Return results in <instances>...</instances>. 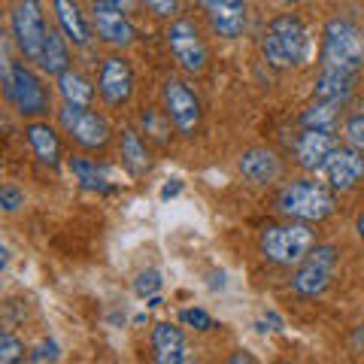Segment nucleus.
<instances>
[{"label": "nucleus", "instance_id": "nucleus-1", "mask_svg": "<svg viewBox=\"0 0 364 364\" xmlns=\"http://www.w3.org/2000/svg\"><path fill=\"white\" fill-rule=\"evenodd\" d=\"M261 55L270 67L277 70H289V67H301L310 58V33H306L304 21L298 16H279L270 21V28L261 37Z\"/></svg>", "mask_w": 364, "mask_h": 364}, {"label": "nucleus", "instance_id": "nucleus-2", "mask_svg": "<svg viewBox=\"0 0 364 364\" xmlns=\"http://www.w3.org/2000/svg\"><path fill=\"white\" fill-rule=\"evenodd\" d=\"M261 255L279 267H298L301 261L313 252L316 231L306 222L291 219L286 225H270L261 231Z\"/></svg>", "mask_w": 364, "mask_h": 364}, {"label": "nucleus", "instance_id": "nucleus-3", "mask_svg": "<svg viewBox=\"0 0 364 364\" xmlns=\"http://www.w3.org/2000/svg\"><path fill=\"white\" fill-rule=\"evenodd\" d=\"M322 67L343 70L355 76L364 67V33L349 18H331L325 25V46H322Z\"/></svg>", "mask_w": 364, "mask_h": 364}, {"label": "nucleus", "instance_id": "nucleus-4", "mask_svg": "<svg viewBox=\"0 0 364 364\" xmlns=\"http://www.w3.org/2000/svg\"><path fill=\"white\" fill-rule=\"evenodd\" d=\"M277 210L286 219H298V222H322L334 213V195L328 191L322 182H291L279 191L277 198Z\"/></svg>", "mask_w": 364, "mask_h": 364}, {"label": "nucleus", "instance_id": "nucleus-5", "mask_svg": "<svg viewBox=\"0 0 364 364\" xmlns=\"http://www.w3.org/2000/svg\"><path fill=\"white\" fill-rule=\"evenodd\" d=\"M4 85H6V97L18 109V116L33 119V116H46L49 112V91L40 82V76L28 70L25 64H6Z\"/></svg>", "mask_w": 364, "mask_h": 364}, {"label": "nucleus", "instance_id": "nucleus-6", "mask_svg": "<svg viewBox=\"0 0 364 364\" xmlns=\"http://www.w3.org/2000/svg\"><path fill=\"white\" fill-rule=\"evenodd\" d=\"M46 33H49V28L43 21L40 0H18L13 6V37L25 61H43Z\"/></svg>", "mask_w": 364, "mask_h": 364}, {"label": "nucleus", "instance_id": "nucleus-7", "mask_svg": "<svg viewBox=\"0 0 364 364\" xmlns=\"http://www.w3.org/2000/svg\"><path fill=\"white\" fill-rule=\"evenodd\" d=\"M334 270H337V249L334 246H313V252L298 264L291 289L304 294V298H316V294H322L331 286Z\"/></svg>", "mask_w": 364, "mask_h": 364}, {"label": "nucleus", "instance_id": "nucleus-8", "mask_svg": "<svg viewBox=\"0 0 364 364\" xmlns=\"http://www.w3.org/2000/svg\"><path fill=\"white\" fill-rule=\"evenodd\" d=\"M58 119H61V128L70 134V140L79 143L82 149H104L109 143V124L104 116H97V112H88L85 107L64 104Z\"/></svg>", "mask_w": 364, "mask_h": 364}, {"label": "nucleus", "instance_id": "nucleus-9", "mask_svg": "<svg viewBox=\"0 0 364 364\" xmlns=\"http://www.w3.org/2000/svg\"><path fill=\"white\" fill-rule=\"evenodd\" d=\"M161 97H164V112L173 122V128L182 136L195 134L200 124V100L195 91L182 82V79H167L161 88Z\"/></svg>", "mask_w": 364, "mask_h": 364}, {"label": "nucleus", "instance_id": "nucleus-10", "mask_svg": "<svg viewBox=\"0 0 364 364\" xmlns=\"http://www.w3.org/2000/svg\"><path fill=\"white\" fill-rule=\"evenodd\" d=\"M167 46L173 52V58L186 73H203L207 70V46L200 40V31L195 21L179 18L167 31Z\"/></svg>", "mask_w": 364, "mask_h": 364}, {"label": "nucleus", "instance_id": "nucleus-11", "mask_svg": "<svg viewBox=\"0 0 364 364\" xmlns=\"http://www.w3.org/2000/svg\"><path fill=\"white\" fill-rule=\"evenodd\" d=\"M318 173L325 176V182L334 191H352L364 179V152L352 149V146H343V149L337 146V149L322 161Z\"/></svg>", "mask_w": 364, "mask_h": 364}, {"label": "nucleus", "instance_id": "nucleus-12", "mask_svg": "<svg viewBox=\"0 0 364 364\" xmlns=\"http://www.w3.org/2000/svg\"><path fill=\"white\" fill-rule=\"evenodd\" d=\"M91 25H95L97 37L107 46L124 49V46L134 43V25L128 18V9L109 4V0H95L91 4Z\"/></svg>", "mask_w": 364, "mask_h": 364}, {"label": "nucleus", "instance_id": "nucleus-13", "mask_svg": "<svg viewBox=\"0 0 364 364\" xmlns=\"http://www.w3.org/2000/svg\"><path fill=\"white\" fill-rule=\"evenodd\" d=\"M97 91L100 97L107 100L109 107H122L128 104L131 95H134V73H131V64L112 55L100 64V76H97Z\"/></svg>", "mask_w": 364, "mask_h": 364}, {"label": "nucleus", "instance_id": "nucleus-14", "mask_svg": "<svg viewBox=\"0 0 364 364\" xmlns=\"http://www.w3.org/2000/svg\"><path fill=\"white\" fill-rule=\"evenodd\" d=\"M210 28L225 40H237L246 31V0H203Z\"/></svg>", "mask_w": 364, "mask_h": 364}, {"label": "nucleus", "instance_id": "nucleus-15", "mask_svg": "<svg viewBox=\"0 0 364 364\" xmlns=\"http://www.w3.org/2000/svg\"><path fill=\"white\" fill-rule=\"evenodd\" d=\"M337 136L334 131H322V128H304V134H298L294 140V155H298V164L304 170H318L328 155L337 149Z\"/></svg>", "mask_w": 364, "mask_h": 364}, {"label": "nucleus", "instance_id": "nucleus-16", "mask_svg": "<svg viewBox=\"0 0 364 364\" xmlns=\"http://www.w3.org/2000/svg\"><path fill=\"white\" fill-rule=\"evenodd\" d=\"M152 349H155V361L158 364H186L191 361L188 346H186V334L176 325L161 322L152 331Z\"/></svg>", "mask_w": 364, "mask_h": 364}, {"label": "nucleus", "instance_id": "nucleus-17", "mask_svg": "<svg viewBox=\"0 0 364 364\" xmlns=\"http://www.w3.org/2000/svg\"><path fill=\"white\" fill-rule=\"evenodd\" d=\"M240 173L249 182H255V186H267V182L279 179L282 164H279L277 152H270V149H249V152L240 155Z\"/></svg>", "mask_w": 364, "mask_h": 364}, {"label": "nucleus", "instance_id": "nucleus-18", "mask_svg": "<svg viewBox=\"0 0 364 364\" xmlns=\"http://www.w3.org/2000/svg\"><path fill=\"white\" fill-rule=\"evenodd\" d=\"M25 134H28V143H31L33 155H37L43 164L58 167V161H61V140H58V134H55V128H49L46 122H31Z\"/></svg>", "mask_w": 364, "mask_h": 364}, {"label": "nucleus", "instance_id": "nucleus-19", "mask_svg": "<svg viewBox=\"0 0 364 364\" xmlns=\"http://www.w3.org/2000/svg\"><path fill=\"white\" fill-rule=\"evenodd\" d=\"M52 6H55V18H58L61 31L67 33V40L76 43V46H88L91 31H88L85 16L79 13L76 0H52Z\"/></svg>", "mask_w": 364, "mask_h": 364}, {"label": "nucleus", "instance_id": "nucleus-20", "mask_svg": "<svg viewBox=\"0 0 364 364\" xmlns=\"http://www.w3.org/2000/svg\"><path fill=\"white\" fill-rule=\"evenodd\" d=\"M349 95H352V73L328 70V67H322V76H318V82H316V100L343 104Z\"/></svg>", "mask_w": 364, "mask_h": 364}, {"label": "nucleus", "instance_id": "nucleus-21", "mask_svg": "<svg viewBox=\"0 0 364 364\" xmlns=\"http://www.w3.org/2000/svg\"><path fill=\"white\" fill-rule=\"evenodd\" d=\"M67 33L64 31H55L49 28V33H46V49H43V61L40 67L49 76H61L64 70H70V55H67V43H64Z\"/></svg>", "mask_w": 364, "mask_h": 364}, {"label": "nucleus", "instance_id": "nucleus-22", "mask_svg": "<svg viewBox=\"0 0 364 364\" xmlns=\"http://www.w3.org/2000/svg\"><path fill=\"white\" fill-rule=\"evenodd\" d=\"M58 91L64 97V104H73V107H88L91 104V95H95V88H91V82L76 73V70H64L58 76Z\"/></svg>", "mask_w": 364, "mask_h": 364}, {"label": "nucleus", "instance_id": "nucleus-23", "mask_svg": "<svg viewBox=\"0 0 364 364\" xmlns=\"http://www.w3.org/2000/svg\"><path fill=\"white\" fill-rule=\"evenodd\" d=\"M122 161L134 176H140L149 170V152H146V146H143L140 136H136V131L122 134Z\"/></svg>", "mask_w": 364, "mask_h": 364}, {"label": "nucleus", "instance_id": "nucleus-24", "mask_svg": "<svg viewBox=\"0 0 364 364\" xmlns=\"http://www.w3.org/2000/svg\"><path fill=\"white\" fill-rule=\"evenodd\" d=\"M70 170H73V176L82 182L85 188H91V191H107L104 167H97V161H91V158H70Z\"/></svg>", "mask_w": 364, "mask_h": 364}, {"label": "nucleus", "instance_id": "nucleus-25", "mask_svg": "<svg viewBox=\"0 0 364 364\" xmlns=\"http://www.w3.org/2000/svg\"><path fill=\"white\" fill-rule=\"evenodd\" d=\"M337 107L340 104H328V100H316L301 116L304 128H322V131H334V122H337Z\"/></svg>", "mask_w": 364, "mask_h": 364}, {"label": "nucleus", "instance_id": "nucleus-26", "mask_svg": "<svg viewBox=\"0 0 364 364\" xmlns=\"http://www.w3.org/2000/svg\"><path fill=\"white\" fill-rule=\"evenodd\" d=\"M143 128H146V134L152 136V140H158V143H164L167 140V131H170V116L164 112H143Z\"/></svg>", "mask_w": 364, "mask_h": 364}, {"label": "nucleus", "instance_id": "nucleus-27", "mask_svg": "<svg viewBox=\"0 0 364 364\" xmlns=\"http://www.w3.org/2000/svg\"><path fill=\"white\" fill-rule=\"evenodd\" d=\"M343 136H346V146L352 149H361L364 152V112L358 116H349L343 124Z\"/></svg>", "mask_w": 364, "mask_h": 364}, {"label": "nucleus", "instance_id": "nucleus-28", "mask_svg": "<svg viewBox=\"0 0 364 364\" xmlns=\"http://www.w3.org/2000/svg\"><path fill=\"white\" fill-rule=\"evenodd\" d=\"M18 358H25V343L13 334H4L0 337V361L4 364H13Z\"/></svg>", "mask_w": 364, "mask_h": 364}, {"label": "nucleus", "instance_id": "nucleus-29", "mask_svg": "<svg viewBox=\"0 0 364 364\" xmlns=\"http://www.w3.org/2000/svg\"><path fill=\"white\" fill-rule=\"evenodd\" d=\"M158 289H161V273L158 270H143L140 277H136V282H134V291L140 294V298H152Z\"/></svg>", "mask_w": 364, "mask_h": 364}, {"label": "nucleus", "instance_id": "nucleus-30", "mask_svg": "<svg viewBox=\"0 0 364 364\" xmlns=\"http://www.w3.org/2000/svg\"><path fill=\"white\" fill-rule=\"evenodd\" d=\"M182 322L186 325H191L195 331H210L213 328V318H210V313H203V310H182Z\"/></svg>", "mask_w": 364, "mask_h": 364}, {"label": "nucleus", "instance_id": "nucleus-31", "mask_svg": "<svg viewBox=\"0 0 364 364\" xmlns=\"http://www.w3.org/2000/svg\"><path fill=\"white\" fill-rule=\"evenodd\" d=\"M21 203H25V195H21L16 186H4V188H0V207H4L6 213H16Z\"/></svg>", "mask_w": 364, "mask_h": 364}, {"label": "nucleus", "instance_id": "nucleus-32", "mask_svg": "<svg viewBox=\"0 0 364 364\" xmlns=\"http://www.w3.org/2000/svg\"><path fill=\"white\" fill-rule=\"evenodd\" d=\"M58 343H52V340H43V343L31 352V361H37V364H43V361H58Z\"/></svg>", "mask_w": 364, "mask_h": 364}, {"label": "nucleus", "instance_id": "nucleus-33", "mask_svg": "<svg viewBox=\"0 0 364 364\" xmlns=\"http://www.w3.org/2000/svg\"><path fill=\"white\" fill-rule=\"evenodd\" d=\"M143 4L149 6L155 16H164V18L179 13V0H143Z\"/></svg>", "mask_w": 364, "mask_h": 364}, {"label": "nucleus", "instance_id": "nucleus-34", "mask_svg": "<svg viewBox=\"0 0 364 364\" xmlns=\"http://www.w3.org/2000/svg\"><path fill=\"white\" fill-rule=\"evenodd\" d=\"M179 188H182V186H179V182H173V186H164V188H161V198H164V200H170V198H176V195H179Z\"/></svg>", "mask_w": 364, "mask_h": 364}, {"label": "nucleus", "instance_id": "nucleus-35", "mask_svg": "<svg viewBox=\"0 0 364 364\" xmlns=\"http://www.w3.org/2000/svg\"><path fill=\"white\" fill-rule=\"evenodd\" d=\"M109 4H116V6H122V9H131L134 0H109Z\"/></svg>", "mask_w": 364, "mask_h": 364}, {"label": "nucleus", "instance_id": "nucleus-36", "mask_svg": "<svg viewBox=\"0 0 364 364\" xmlns=\"http://www.w3.org/2000/svg\"><path fill=\"white\" fill-rule=\"evenodd\" d=\"M355 228H358V237H361V240H364V215H361V219H358V225H355Z\"/></svg>", "mask_w": 364, "mask_h": 364}, {"label": "nucleus", "instance_id": "nucleus-37", "mask_svg": "<svg viewBox=\"0 0 364 364\" xmlns=\"http://www.w3.org/2000/svg\"><path fill=\"white\" fill-rule=\"evenodd\" d=\"M286 4H301V0H286Z\"/></svg>", "mask_w": 364, "mask_h": 364}]
</instances>
